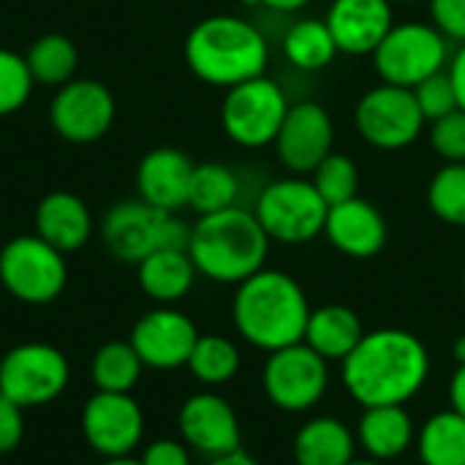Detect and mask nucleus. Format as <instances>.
Listing matches in <instances>:
<instances>
[{"mask_svg": "<svg viewBox=\"0 0 465 465\" xmlns=\"http://www.w3.org/2000/svg\"><path fill=\"white\" fill-rule=\"evenodd\" d=\"M430 379V351L409 330L381 327L365 332L341 362V381L351 401L371 406H406Z\"/></svg>", "mask_w": 465, "mask_h": 465, "instance_id": "1", "label": "nucleus"}, {"mask_svg": "<svg viewBox=\"0 0 465 465\" xmlns=\"http://www.w3.org/2000/svg\"><path fill=\"white\" fill-rule=\"evenodd\" d=\"M311 311L313 308L300 281L270 267L237 283L232 300V322L237 335L267 354L302 343Z\"/></svg>", "mask_w": 465, "mask_h": 465, "instance_id": "2", "label": "nucleus"}, {"mask_svg": "<svg viewBox=\"0 0 465 465\" xmlns=\"http://www.w3.org/2000/svg\"><path fill=\"white\" fill-rule=\"evenodd\" d=\"M183 52L196 79L223 90L262 76L270 63L267 35L234 14H213L196 22Z\"/></svg>", "mask_w": 465, "mask_h": 465, "instance_id": "3", "label": "nucleus"}, {"mask_svg": "<svg viewBox=\"0 0 465 465\" xmlns=\"http://www.w3.org/2000/svg\"><path fill=\"white\" fill-rule=\"evenodd\" d=\"M270 237L256 221L253 210L229 207L221 213L199 215L191 226L188 256L199 275L215 283H242L264 270Z\"/></svg>", "mask_w": 465, "mask_h": 465, "instance_id": "4", "label": "nucleus"}, {"mask_svg": "<svg viewBox=\"0 0 465 465\" xmlns=\"http://www.w3.org/2000/svg\"><path fill=\"white\" fill-rule=\"evenodd\" d=\"M101 240L114 259L139 264L163 248L188 251L191 226L174 213H163L142 199H131L109 207L101 221Z\"/></svg>", "mask_w": 465, "mask_h": 465, "instance_id": "5", "label": "nucleus"}, {"mask_svg": "<svg viewBox=\"0 0 465 465\" xmlns=\"http://www.w3.org/2000/svg\"><path fill=\"white\" fill-rule=\"evenodd\" d=\"M327 213L330 204L322 199L316 185L300 174L275 180L262 188L253 207V215L270 242L281 245H305L324 234Z\"/></svg>", "mask_w": 465, "mask_h": 465, "instance_id": "6", "label": "nucleus"}, {"mask_svg": "<svg viewBox=\"0 0 465 465\" xmlns=\"http://www.w3.org/2000/svg\"><path fill=\"white\" fill-rule=\"evenodd\" d=\"M384 84L414 90L450 65V41L430 22H395L379 49L371 54Z\"/></svg>", "mask_w": 465, "mask_h": 465, "instance_id": "7", "label": "nucleus"}, {"mask_svg": "<svg viewBox=\"0 0 465 465\" xmlns=\"http://www.w3.org/2000/svg\"><path fill=\"white\" fill-rule=\"evenodd\" d=\"M286 90L267 74L226 90L221 104L223 134L245 150L270 147L289 112Z\"/></svg>", "mask_w": 465, "mask_h": 465, "instance_id": "8", "label": "nucleus"}, {"mask_svg": "<svg viewBox=\"0 0 465 465\" xmlns=\"http://www.w3.org/2000/svg\"><path fill=\"white\" fill-rule=\"evenodd\" d=\"M0 283L19 302L46 305L68 283L65 253L38 234H19L0 248Z\"/></svg>", "mask_w": 465, "mask_h": 465, "instance_id": "9", "label": "nucleus"}, {"mask_svg": "<svg viewBox=\"0 0 465 465\" xmlns=\"http://www.w3.org/2000/svg\"><path fill=\"white\" fill-rule=\"evenodd\" d=\"M267 401L286 414L313 411L330 390V362L308 343H294L267 354L262 368Z\"/></svg>", "mask_w": 465, "mask_h": 465, "instance_id": "10", "label": "nucleus"}, {"mask_svg": "<svg viewBox=\"0 0 465 465\" xmlns=\"http://www.w3.org/2000/svg\"><path fill=\"white\" fill-rule=\"evenodd\" d=\"M425 114L414 98V90L395 84H376L365 90L354 106V128L357 134L376 150L395 153L411 147L422 128Z\"/></svg>", "mask_w": 465, "mask_h": 465, "instance_id": "11", "label": "nucleus"}, {"mask_svg": "<svg viewBox=\"0 0 465 465\" xmlns=\"http://www.w3.org/2000/svg\"><path fill=\"white\" fill-rule=\"evenodd\" d=\"M71 381L65 354L49 343L14 346L0 360V395L19 409H35L57 401Z\"/></svg>", "mask_w": 465, "mask_h": 465, "instance_id": "12", "label": "nucleus"}, {"mask_svg": "<svg viewBox=\"0 0 465 465\" xmlns=\"http://www.w3.org/2000/svg\"><path fill=\"white\" fill-rule=\"evenodd\" d=\"M114 95L98 79H71L57 87L49 104L52 131L71 144H90L109 134L114 123Z\"/></svg>", "mask_w": 465, "mask_h": 465, "instance_id": "13", "label": "nucleus"}, {"mask_svg": "<svg viewBox=\"0 0 465 465\" xmlns=\"http://www.w3.org/2000/svg\"><path fill=\"white\" fill-rule=\"evenodd\" d=\"M82 433L101 458H125L142 444L144 414L131 392H95L82 409Z\"/></svg>", "mask_w": 465, "mask_h": 465, "instance_id": "14", "label": "nucleus"}, {"mask_svg": "<svg viewBox=\"0 0 465 465\" xmlns=\"http://www.w3.org/2000/svg\"><path fill=\"white\" fill-rule=\"evenodd\" d=\"M281 166L292 174H313V169L335 147V125L330 112L316 101L292 104L272 142Z\"/></svg>", "mask_w": 465, "mask_h": 465, "instance_id": "15", "label": "nucleus"}, {"mask_svg": "<svg viewBox=\"0 0 465 465\" xmlns=\"http://www.w3.org/2000/svg\"><path fill=\"white\" fill-rule=\"evenodd\" d=\"M177 428L185 447L204 455L207 460L242 450V430H240L237 411L218 392L204 390L191 395L180 406Z\"/></svg>", "mask_w": 465, "mask_h": 465, "instance_id": "16", "label": "nucleus"}, {"mask_svg": "<svg viewBox=\"0 0 465 465\" xmlns=\"http://www.w3.org/2000/svg\"><path fill=\"white\" fill-rule=\"evenodd\" d=\"M196 341H199L196 324L172 305L147 311L134 324L131 338H128L142 365L153 371H177L188 365V357Z\"/></svg>", "mask_w": 465, "mask_h": 465, "instance_id": "17", "label": "nucleus"}, {"mask_svg": "<svg viewBox=\"0 0 465 465\" xmlns=\"http://www.w3.org/2000/svg\"><path fill=\"white\" fill-rule=\"evenodd\" d=\"M338 52L365 57L379 49L384 35L395 25L390 0H332L324 16Z\"/></svg>", "mask_w": 465, "mask_h": 465, "instance_id": "18", "label": "nucleus"}, {"mask_svg": "<svg viewBox=\"0 0 465 465\" xmlns=\"http://www.w3.org/2000/svg\"><path fill=\"white\" fill-rule=\"evenodd\" d=\"M324 237L335 251L349 259H373L384 251L390 229L384 213L373 202L354 196L330 207L324 221Z\"/></svg>", "mask_w": 465, "mask_h": 465, "instance_id": "19", "label": "nucleus"}, {"mask_svg": "<svg viewBox=\"0 0 465 465\" xmlns=\"http://www.w3.org/2000/svg\"><path fill=\"white\" fill-rule=\"evenodd\" d=\"M193 163L177 147H155L150 150L136 169V191L139 199L155 210L177 213L188 207Z\"/></svg>", "mask_w": 465, "mask_h": 465, "instance_id": "20", "label": "nucleus"}, {"mask_svg": "<svg viewBox=\"0 0 465 465\" xmlns=\"http://www.w3.org/2000/svg\"><path fill=\"white\" fill-rule=\"evenodd\" d=\"M35 234L60 253H74L93 234L90 207L71 191H52L35 207Z\"/></svg>", "mask_w": 465, "mask_h": 465, "instance_id": "21", "label": "nucleus"}, {"mask_svg": "<svg viewBox=\"0 0 465 465\" xmlns=\"http://www.w3.org/2000/svg\"><path fill=\"white\" fill-rule=\"evenodd\" d=\"M357 444L368 458L379 463H392L417 444L414 420L406 406L362 409V417L357 422Z\"/></svg>", "mask_w": 465, "mask_h": 465, "instance_id": "22", "label": "nucleus"}, {"mask_svg": "<svg viewBox=\"0 0 465 465\" xmlns=\"http://www.w3.org/2000/svg\"><path fill=\"white\" fill-rule=\"evenodd\" d=\"M297 465H349L357 458V433L338 417H311L292 444Z\"/></svg>", "mask_w": 465, "mask_h": 465, "instance_id": "23", "label": "nucleus"}, {"mask_svg": "<svg viewBox=\"0 0 465 465\" xmlns=\"http://www.w3.org/2000/svg\"><path fill=\"white\" fill-rule=\"evenodd\" d=\"M362 335L365 327L357 311L349 305H322L311 311L302 343H308L327 362H343L357 349Z\"/></svg>", "mask_w": 465, "mask_h": 465, "instance_id": "24", "label": "nucleus"}, {"mask_svg": "<svg viewBox=\"0 0 465 465\" xmlns=\"http://www.w3.org/2000/svg\"><path fill=\"white\" fill-rule=\"evenodd\" d=\"M196 267L193 259L188 256V251H177V248H163L150 253L147 259H142L136 264V278H139V289L155 300L158 305H172L180 302L196 281Z\"/></svg>", "mask_w": 465, "mask_h": 465, "instance_id": "25", "label": "nucleus"}, {"mask_svg": "<svg viewBox=\"0 0 465 465\" xmlns=\"http://www.w3.org/2000/svg\"><path fill=\"white\" fill-rule=\"evenodd\" d=\"M283 57L297 71H324L338 57V44L324 19L302 16L283 33Z\"/></svg>", "mask_w": 465, "mask_h": 465, "instance_id": "26", "label": "nucleus"}, {"mask_svg": "<svg viewBox=\"0 0 465 465\" xmlns=\"http://www.w3.org/2000/svg\"><path fill=\"white\" fill-rule=\"evenodd\" d=\"M422 465H465V417L455 409L436 411L417 433Z\"/></svg>", "mask_w": 465, "mask_h": 465, "instance_id": "27", "label": "nucleus"}, {"mask_svg": "<svg viewBox=\"0 0 465 465\" xmlns=\"http://www.w3.org/2000/svg\"><path fill=\"white\" fill-rule=\"evenodd\" d=\"M25 60L35 84L63 87L65 82L74 79V71L79 65V52L71 38L60 33H46L30 44Z\"/></svg>", "mask_w": 465, "mask_h": 465, "instance_id": "28", "label": "nucleus"}, {"mask_svg": "<svg viewBox=\"0 0 465 465\" xmlns=\"http://www.w3.org/2000/svg\"><path fill=\"white\" fill-rule=\"evenodd\" d=\"M240 196V180L237 174L223 163H199L191 174L188 188V207L199 215L221 213L237 204Z\"/></svg>", "mask_w": 465, "mask_h": 465, "instance_id": "29", "label": "nucleus"}, {"mask_svg": "<svg viewBox=\"0 0 465 465\" xmlns=\"http://www.w3.org/2000/svg\"><path fill=\"white\" fill-rule=\"evenodd\" d=\"M185 368L199 384L223 387L240 371V349L223 335H199Z\"/></svg>", "mask_w": 465, "mask_h": 465, "instance_id": "30", "label": "nucleus"}, {"mask_svg": "<svg viewBox=\"0 0 465 465\" xmlns=\"http://www.w3.org/2000/svg\"><path fill=\"white\" fill-rule=\"evenodd\" d=\"M142 360L128 341L104 343L93 357V384L98 392H131L142 376Z\"/></svg>", "mask_w": 465, "mask_h": 465, "instance_id": "31", "label": "nucleus"}, {"mask_svg": "<svg viewBox=\"0 0 465 465\" xmlns=\"http://www.w3.org/2000/svg\"><path fill=\"white\" fill-rule=\"evenodd\" d=\"M428 207L447 223L465 229V163H444L428 183Z\"/></svg>", "mask_w": 465, "mask_h": 465, "instance_id": "32", "label": "nucleus"}, {"mask_svg": "<svg viewBox=\"0 0 465 465\" xmlns=\"http://www.w3.org/2000/svg\"><path fill=\"white\" fill-rule=\"evenodd\" d=\"M311 183L316 185V191L322 193V199L330 207H335L341 202H349V199L360 196V166L346 153H335L332 150L313 169Z\"/></svg>", "mask_w": 465, "mask_h": 465, "instance_id": "33", "label": "nucleus"}, {"mask_svg": "<svg viewBox=\"0 0 465 465\" xmlns=\"http://www.w3.org/2000/svg\"><path fill=\"white\" fill-rule=\"evenodd\" d=\"M33 87L35 82L27 68V60L14 49L0 46V117L19 112L27 104Z\"/></svg>", "mask_w": 465, "mask_h": 465, "instance_id": "34", "label": "nucleus"}, {"mask_svg": "<svg viewBox=\"0 0 465 465\" xmlns=\"http://www.w3.org/2000/svg\"><path fill=\"white\" fill-rule=\"evenodd\" d=\"M430 147L444 163H465V109L430 123Z\"/></svg>", "mask_w": 465, "mask_h": 465, "instance_id": "35", "label": "nucleus"}, {"mask_svg": "<svg viewBox=\"0 0 465 465\" xmlns=\"http://www.w3.org/2000/svg\"><path fill=\"white\" fill-rule=\"evenodd\" d=\"M414 98H417V104H420V109H422V114H425L428 123H433V120H439V117L455 112V109H460L458 95H455V87H452L447 71L433 74L430 79H425L422 84H417L414 87Z\"/></svg>", "mask_w": 465, "mask_h": 465, "instance_id": "36", "label": "nucleus"}, {"mask_svg": "<svg viewBox=\"0 0 465 465\" xmlns=\"http://www.w3.org/2000/svg\"><path fill=\"white\" fill-rule=\"evenodd\" d=\"M430 25L455 44H465V0H430Z\"/></svg>", "mask_w": 465, "mask_h": 465, "instance_id": "37", "label": "nucleus"}, {"mask_svg": "<svg viewBox=\"0 0 465 465\" xmlns=\"http://www.w3.org/2000/svg\"><path fill=\"white\" fill-rule=\"evenodd\" d=\"M25 409H19L14 401L0 395V455H8L19 447L25 436Z\"/></svg>", "mask_w": 465, "mask_h": 465, "instance_id": "38", "label": "nucleus"}, {"mask_svg": "<svg viewBox=\"0 0 465 465\" xmlns=\"http://www.w3.org/2000/svg\"><path fill=\"white\" fill-rule=\"evenodd\" d=\"M142 465H191V450L177 439H158L144 447Z\"/></svg>", "mask_w": 465, "mask_h": 465, "instance_id": "39", "label": "nucleus"}, {"mask_svg": "<svg viewBox=\"0 0 465 465\" xmlns=\"http://www.w3.org/2000/svg\"><path fill=\"white\" fill-rule=\"evenodd\" d=\"M447 74H450V82H452V87H455V95H458L460 109H465V44H460L458 52L450 57Z\"/></svg>", "mask_w": 465, "mask_h": 465, "instance_id": "40", "label": "nucleus"}, {"mask_svg": "<svg viewBox=\"0 0 465 465\" xmlns=\"http://www.w3.org/2000/svg\"><path fill=\"white\" fill-rule=\"evenodd\" d=\"M245 5H259V8H267V11H275V14H297L302 8H308L313 0H242Z\"/></svg>", "mask_w": 465, "mask_h": 465, "instance_id": "41", "label": "nucleus"}, {"mask_svg": "<svg viewBox=\"0 0 465 465\" xmlns=\"http://www.w3.org/2000/svg\"><path fill=\"white\" fill-rule=\"evenodd\" d=\"M450 409L465 417V365H458V371L450 379Z\"/></svg>", "mask_w": 465, "mask_h": 465, "instance_id": "42", "label": "nucleus"}, {"mask_svg": "<svg viewBox=\"0 0 465 465\" xmlns=\"http://www.w3.org/2000/svg\"><path fill=\"white\" fill-rule=\"evenodd\" d=\"M207 465H262L256 458H251L248 452H242V450H237V452H232V455H223V458H215V460H210Z\"/></svg>", "mask_w": 465, "mask_h": 465, "instance_id": "43", "label": "nucleus"}, {"mask_svg": "<svg viewBox=\"0 0 465 465\" xmlns=\"http://www.w3.org/2000/svg\"><path fill=\"white\" fill-rule=\"evenodd\" d=\"M452 360H455V365H465V335H460L452 343Z\"/></svg>", "mask_w": 465, "mask_h": 465, "instance_id": "44", "label": "nucleus"}, {"mask_svg": "<svg viewBox=\"0 0 465 465\" xmlns=\"http://www.w3.org/2000/svg\"><path fill=\"white\" fill-rule=\"evenodd\" d=\"M101 465H142V460H139V458L125 455V458H104V463Z\"/></svg>", "mask_w": 465, "mask_h": 465, "instance_id": "45", "label": "nucleus"}, {"mask_svg": "<svg viewBox=\"0 0 465 465\" xmlns=\"http://www.w3.org/2000/svg\"><path fill=\"white\" fill-rule=\"evenodd\" d=\"M349 465H387V463H379V460H373V458H362V460H360V458H354Z\"/></svg>", "mask_w": 465, "mask_h": 465, "instance_id": "46", "label": "nucleus"}, {"mask_svg": "<svg viewBox=\"0 0 465 465\" xmlns=\"http://www.w3.org/2000/svg\"><path fill=\"white\" fill-rule=\"evenodd\" d=\"M392 5H398V3H414V0H390Z\"/></svg>", "mask_w": 465, "mask_h": 465, "instance_id": "47", "label": "nucleus"}, {"mask_svg": "<svg viewBox=\"0 0 465 465\" xmlns=\"http://www.w3.org/2000/svg\"><path fill=\"white\" fill-rule=\"evenodd\" d=\"M463 294H465V267H463Z\"/></svg>", "mask_w": 465, "mask_h": 465, "instance_id": "48", "label": "nucleus"}]
</instances>
